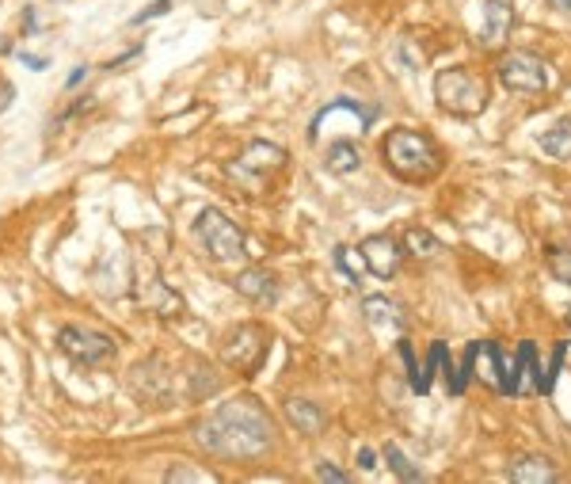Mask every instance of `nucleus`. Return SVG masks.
Returning <instances> with one entry per match:
<instances>
[{
	"mask_svg": "<svg viewBox=\"0 0 571 484\" xmlns=\"http://www.w3.org/2000/svg\"><path fill=\"white\" fill-rule=\"evenodd\" d=\"M198 443L213 454H228V458H259L270 446V416L259 408L252 397H237L225 401L213 416H206L195 427Z\"/></svg>",
	"mask_w": 571,
	"mask_h": 484,
	"instance_id": "f257e3e1",
	"label": "nucleus"
},
{
	"mask_svg": "<svg viewBox=\"0 0 571 484\" xmlns=\"http://www.w3.org/2000/svg\"><path fill=\"white\" fill-rule=\"evenodd\" d=\"M434 99H438L442 111L457 118H476L488 111V81L480 73L465 65H453V69H442L434 76Z\"/></svg>",
	"mask_w": 571,
	"mask_h": 484,
	"instance_id": "f03ea898",
	"label": "nucleus"
},
{
	"mask_svg": "<svg viewBox=\"0 0 571 484\" xmlns=\"http://www.w3.org/2000/svg\"><path fill=\"white\" fill-rule=\"evenodd\" d=\"M381 153H385V165L396 176H404V180H431L442 168V156L431 145V138H423L416 130H392L381 141Z\"/></svg>",
	"mask_w": 571,
	"mask_h": 484,
	"instance_id": "7ed1b4c3",
	"label": "nucleus"
},
{
	"mask_svg": "<svg viewBox=\"0 0 571 484\" xmlns=\"http://www.w3.org/2000/svg\"><path fill=\"white\" fill-rule=\"evenodd\" d=\"M195 233H198V240H202V252L210 255V260H217V263H237V260H244V252H248L244 233L228 222L221 210H202L198 213L195 218Z\"/></svg>",
	"mask_w": 571,
	"mask_h": 484,
	"instance_id": "20e7f679",
	"label": "nucleus"
},
{
	"mask_svg": "<svg viewBox=\"0 0 571 484\" xmlns=\"http://www.w3.org/2000/svg\"><path fill=\"white\" fill-rule=\"evenodd\" d=\"M499 81H503L506 92H522V96H537V92L548 88V69L537 54L530 50H506L499 58Z\"/></svg>",
	"mask_w": 571,
	"mask_h": 484,
	"instance_id": "39448f33",
	"label": "nucleus"
},
{
	"mask_svg": "<svg viewBox=\"0 0 571 484\" xmlns=\"http://www.w3.org/2000/svg\"><path fill=\"white\" fill-rule=\"evenodd\" d=\"M57 347L73 362H84V366H103V362L114 359V339L103 336V332L80 328V324H65L57 332Z\"/></svg>",
	"mask_w": 571,
	"mask_h": 484,
	"instance_id": "423d86ee",
	"label": "nucleus"
},
{
	"mask_svg": "<svg viewBox=\"0 0 571 484\" xmlns=\"http://www.w3.org/2000/svg\"><path fill=\"white\" fill-rule=\"evenodd\" d=\"M270 351V336L259 328V324H240L233 336H228L225 344V362L228 366L244 370V374H255L259 370V362L267 359Z\"/></svg>",
	"mask_w": 571,
	"mask_h": 484,
	"instance_id": "0eeeda50",
	"label": "nucleus"
},
{
	"mask_svg": "<svg viewBox=\"0 0 571 484\" xmlns=\"http://www.w3.org/2000/svg\"><path fill=\"white\" fill-rule=\"evenodd\" d=\"M362 255H366V267L377 279H392L400 267V248L392 237H366L362 240Z\"/></svg>",
	"mask_w": 571,
	"mask_h": 484,
	"instance_id": "6e6552de",
	"label": "nucleus"
},
{
	"mask_svg": "<svg viewBox=\"0 0 571 484\" xmlns=\"http://www.w3.org/2000/svg\"><path fill=\"white\" fill-rule=\"evenodd\" d=\"M510 393L514 397L541 393V366H537V351H533V344L518 347V359H514V370H510Z\"/></svg>",
	"mask_w": 571,
	"mask_h": 484,
	"instance_id": "1a4fd4ad",
	"label": "nucleus"
},
{
	"mask_svg": "<svg viewBox=\"0 0 571 484\" xmlns=\"http://www.w3.org/2000/svg\"><path fill=\"white\" fill-rule=\"evenodd\" d=\"M362 317H366V324L377 328V332H404V313H400V305L389 302V297H381V294L362 302Z\"/></svg>",
	"mask_w": 571,
	"mask_h": 484,
	"instance_id": "9d476101",
	"label": "nucleus"
},
{
	"mask_svg": "<svg viewBox=\"0 0 571 484\" xmlns=\"http://www.w3.org/2000/svg\"><path fill=\"white\" fill-rule=\"evenodd\" d=\"M233 286H237L244 297L259 302V305H274V302H278V282H274V275L259 271V267H248V271H240L237 279H233Z\"/></svg>",
	"mask_w": 571,
	"mask_h": 484,
	"instance_id": "9b49d317",
	"label": "nucleus"
},
{
	"mask_svg": "<svg viewBox=\"0 0 571 484\" xmlns=\"http://www.w3.org/2000/svg\"><path fill=\"white\" fill-rule=\"evenodd\" d=\"M480 16H484V27L476 39L484 42V46H495L499 39H503L506 31H510V4H503V0H480Z\"/></svg>",
	"mask_w": 571,
	"mask_h": 484,
	"instance_id": "f8f14e48",
	"label": "nucleus"
},
{
	"mask_svg": "<svg viewBox=\"0 0 571 484\" xmlns=\"http://www.w3.org/2000/svg\"><path fill=\"white\" fill-rule=\"evenodd\" d=\"M324 165H327V172H332V176H351V172H358V168H362V153H358V145H354V141L339 138V141H332V145H327Z\"/></svg>",
	"mask_w": 571,
	"mask_h": 484,
	"instance_id": "ddd939ff",
	"label": "nucleus"
},
{
	"mask_svg": "<svg viewBox=\"0 0 571 484\" xmlns=\"http://www.w3.org/2000/svg\"><path fill=\"white\" fill-rule=\"evenodd\" d=\"M510 481L514 484H552L556 481V469L548 465V458L530 454V458H518L510 465Z\"/></svg>",
	"mask_w": 571,
	"mask_h": 484,
	"instance_id": "4468645a",
	"label": "nucleus"
},
{
	"mask_svg": "<svg viewBox=\"0 0 571 484\" xmlns=\"http://www.w3.org/2000/svg\"><path fill=\"white\" fill-rule=\"evenodd\" d=\"M541 149L556 160H571V115L556 118L545 134H541Z\"/></svg>",
	"mask_w": 571,
	"mask_h": 484,
	"instance_id": "2eb2a0df",
	"label": "nucleus"
},
{
	"mask_svg": "<svg viewBox=\"0 0 571 484\" xmlns=\"http://www.w3.org/2000/svg\"><path fill=\"white\" fill-rule=\"evenodd\" d=\"M286 419L297 427V431H305V435H316L320 427H324V412L316 408L312 401H286Z\"/></svg>",
	"mask_w": 571,
	"mask_h": 484,
	"instance_id": "dca6fc26",
	"label": "nucleus"
},
{
	"mask_svg": "<svg viewBox=\"0 0 571 484\" xmlns=\"http://www.w3.org/2000/svg\"><path fill=\"white\" fill-rule=\"evenodd\" d=\"M335 267H339V271L347 275V282H354V286H358V282L366 279V271H369V267H366V255H362V248L354 252V248H343V244L335 248Z\"/></svg>",
	"mask_w": 571,
	"mask_h": 484,
	"instance_id": "f3484780",
	"label": "nucleus"
},
{
	"mask_svg": "<svg viewBox=\"0 0 571 484\" xmlns=\"http://www.w3.org/2000/svg\"><path fill=\"white\" fill-rule=\"evenodd\" d=\"M404 244H408V252L419 255V260H434V255L442 252V240L427 229H408V240H404Z\"/></svg>",
	"mask_w": 571,
	"mask_h": 484,
	"instance_id": "a211bd4d",
	"label": "nucleus"
},
{
	"mask_svg": "<svg viewBox=\"0 0 571 484\" xmlns=\"http://www.w3.org/2000/svg\"><path fill=\"white\" fill-rule=\"evenodd\" d=\"M385 461H389V469L400 476V481H423V473H419V465H411V458L404 450H400L396 443L385 446Z\"/></svg>",
	"mask_w": 571,
	"mask_h": 484,
	"instance_id": "6ab92c4d",
	"label": "nucleus"
},
{
	"mask_svg": "<svg viewBox=\"0 0 571 484\" xmlns=\"http://www.w3.org/2000/svg\"><path fill=\"white\" fill-rule=\"evenodd\" d=\"M282 149H278V145H267V141H252V145H248V156H244V160H248V165H252V168H278V165H282Z\"/></svg>",
	"mask_w": 571,
	"mask_h": 484,
	"instance_id": "aec40b11",
	"label": "nucleus"
},
{
	"mask_svg": "<svg viewBox=\"0 0 571 484\" xmlns=\"http://www.w3.org/2000/svg\"><path fill=\"white\" fill-rule=\"evenodd\" d=\"M548 267H552L556 279L571 286V248H552V252H548Z\"/></svg>",
	"mask_w": 571,
	"mask_h": 484,
	"instance_id": "412c9836",
	"label": "nucleus"
},
{
	"mask_svg": "<svg viewBox=\"0 0 571 484\" xmlns=\"http://www.w3.org/2000/svg\"><path fill=\"white\" fill-rule=\"evenodd\" d=\"M183 309V297L180 294H171L164 282H156V313H164V317H171V313H180Z\"/></svg>",
	"mask_w": 571,
	"mask_h": 484,
	"instance_id": "4be33fe9",
	"label": "nucleus"
},
{
	"mask_svg": "<svg viewBox=\"0 0 571 484\" xmlns=\"http://www.w3.org/2000/svg\"><path fill=\"white\" fill-rule=\"evenodd\" d=\"M164 481H213V473H206V469H191V465H171L168 473H164Z\"/></svg>",
	"mask_w": 571,
	"mask_h": 484,
	"instance_id": "5701e85b",
	"label": "nucleus"
},
{
	"mask_svg": "<svg viewBox=\"0 0 571 484\" xmlns=\"http://www.w3.org/2000/svg\"><path fill=\"white\" fill-rule=\"evenodd\" d=\"M442 359H446V347H442V344H434V347H431V359H427V370H423V378H419V389H416V393H427V389H431V374L438 370V362H442Z\"/></svg>",
	"mask_w": 571,
	"mask_h": 484,
	"instance_id": "b1692460",
	"label": "nucleus"
},
{
	"mask_svg": "<svg viewBox=\"0 0 571 484\" xmlns=\"http://www.w3.org/2000/svg\"><path fill=\"white\" fill-rule=\"evenodd\" d=\"M168 8H171V0H153L145 12H138V16L130 19L133 27H141V23H149V19H156V16H168Z\"/></svg>",
	"mask_w": 571,
	"mask_h": 484,
	"instance_id": "393cba45",
	"label": "nucleus"
},
{
	"mask_svg": "<svg viewBox=\"0 0 571 484\" xmlns=\"http://www.w3.org/2000/svg\"><path fill=\"white\" fill-rule=\"evenodd\" d=\"M316 476H320V481H332V484H347V481H351V476L343 473V469L327 465V461H320V465H316Z\"/></svg>",
	"mask_w": 571,
	"mask_h": 484,
	"instance_id": "a878e982",
	"label": "nucleus"
},
{
	"mask_svg": "<svg viewBox=\"0 0 571 484\" xmlns=\"http://www.w3.org/2000/svg\"><path fill=\"white\" fill-rule=\"evenodd\" d=\"M19 61H23L27 69H34V73H42V69H50V58H39V54H23V50H19Z\"/></svg>",
	"mask_w": 571,
	"mask_h": 484,
	"instance_id": "bb28decb",
	"label": "nucleus"
},
{
	"mask_svg": "<svg viewBox=\"0 0 571 484\" xmlns=\"http://www.w3.org/2000/svg\"><path fill=\"white\" fill-rule=\"evenodd\" d=\"M400 355H404V362H408V370H411V389L419 386V366H416V359H411V347L400 339Z\"/></svg>",
	"mask_w": 571,
	"mask_h": 484,
	"instance_id": "cd10ccee",
	"label": "nucleus"
},
{
	"mask_svg": "<svg viewBox=\"0 0 571 484\" xmlns=\"http://www.w3.org/2000/svg\"><path fill=\"white\" fill-rule=\"evenodd\" d=\"M358 465L362 469H377V454L369 450V446H362V450H358Z\"/></svg>",
	"mask_w": 571,
	"mask_h": 484,
	"instance_id": "c85d7f7f",
	"label": "nucleus"
},
{
	"mask_svg": "<svg viewBox=\"0 0 571 484\" xmlns=\"http://www.w3.org/2000/svg\"><path fill=\"white\" fill-rule=\"evenodd\" d=\"M84 76H88V65H76V69H73V73H69V76H65V88H76V84H80V81H84Z\"/></svg>",
	"mask_w": 571,
	"mask_h": 484,
	"instance_id": "c756f323",
	"label": "nucleus"
},
{
	"mask_svg": "<svg viewBox=\"0 0 571 484\" xmlns=\"http://www.w3.org/2000/svg\"><path fill=\"white\" fill-rule=\"evenodd\" d=\"M552 4H556L560 12H571V0H552Z\"/></svg>",
	"mask_w": 571,
	"mask_h": 484,
	"instance_id": "7c9ffc66",
	"label": "nucleus"
},
{
	"mask_svg": "<svg viewBox=\"0 0 571 484\" xmlns=\"http://www.w3.org/2000/svg\"><path fill=\"white\" fill-rule=\"evenodd\" d=\"M568 320H571V309H568Z\"/></svg>",
	"mask_w": 571,
	"mask_h": 484,
	"instance_id": "2f4dec72",
	"label": "nucleus"
}]
</instances>
